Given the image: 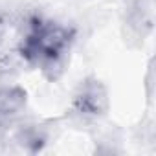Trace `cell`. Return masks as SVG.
I'll return each instance as SVG.
<instances>
[{"label":"cell","instance_id":"cell-1","mask_svg":"<svg viewBox=\"0 0 156 156\" xmlns=\"http://www.w3.org/2000/svg\"><path fill=\"white\" fill-rule=\"evenodd\" d=\"M73 30L44 17H33L19 41L17 51L24 64L41 70L50 79L64 72L73 44Z\"/></svg>","mask_w":156,"mask_h":156},{"label":"cell","instance_id":"cell-3","mask_svg":"<svg viewBox=\"0 0 156 156\" xmlns=\"http://www.w3.org/2000/svg\"><path fill=\"white\" fill-rule=\"evenodd\" d=\"M28 94L17 85H0V127L19 118L26 108Z\"/></svg>","mask_w":156,"mask_h":156},{"label":"cell","instance_id":"cell-2","mask_svg":"<svg viewBox=\"0 0 156 156\" xmlns=\"http://www.w3.org/2000/svg\"><path fill=\"white\" fill-rule=\"evenodd\" d=\"M72 110L85 119L103 118L108 110V94L105 85L96 77L81 81L72 98Z\"/></svg>","mask_w":156,"mask_h":156},{"label":"cell","instance_id":"cell-4","mask_svg":"<svg viewBox=\"0 0 156 156\" xmlns=\"http://www.w3.org/2000/svg\"><path fill=\"white\" fill-rule=\"evenodd\" d=\"M20 55L17 50H8L4 46H0V79L2 77H9L20 62Z\"/></svg>","mask_w":156,"mask_h":156}]
</instances>
